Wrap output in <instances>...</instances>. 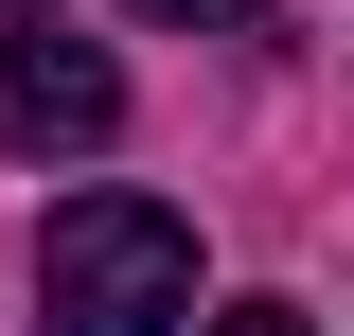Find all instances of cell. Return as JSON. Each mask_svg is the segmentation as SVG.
<instances>
[{"label": "cell", "mask_w": 354, "mask_h": 336, "mask_svg": "<svg viewBox=\"0 0 354 336\" xmlns=\"http://www.w3.org/2000/svg\"><path fill=\"white\" fill-rule=\"evenodd\" d=\"M36 301H53V336H177L195 319V230L160 195H71L36 230Z\"/></svg>", "instance_id": "1"}, {"label": "cell", "mask_w": 354, "mask_h": 336, "mask_svg": "<svg viewBox=\"0 0 354 336\" xmlns=\"http://www.w3.org/2000/svg\"><path fill=\"white\" fill-rule=\"evenodd\" d=\"M106 124H124V71L88 36H0V142L18 160H88Z\"/></svg>", "instance_id": "2"}, {"label": "cell", "mask_w": 354, "mask_h": 336, "mask_svg": "<svg viewBox=\"0 0 354 336\" xmlns=\"http://www.w3.org/2000/svg\"><path fill=\"white\" fill-rule=\"evenodd\" d=\"M124 18H160V36H230V18H266V0H124Z\"/></svg>", "instance_id": "3"}, {"label": "cell", "mask_w": 354, "mask_h": 336, "mask_svg": "<svg viewBox=\"0 0 354 336\" xmlns=\"http://www.w3.org/2000/svg\"><path fill=\"white\" fill-rule=\"evenodd\" d=\"M195 336H301V301H230V319H195Z\"/></svg>", "instance_id": "4"}, {"label": "cell", "mask_w": 354, "mask_h": 336, "mask_svg": "<svg viewBox=\"0 0 354 336\" xmlns=\"http://www.w3.org/2000/svg\"><path fill=\"white\" fill-rule=\"evenodd\" d=\"M0 18H36V0H0Z\"/></svg>", "instance_id": "5"}]
</instances>
